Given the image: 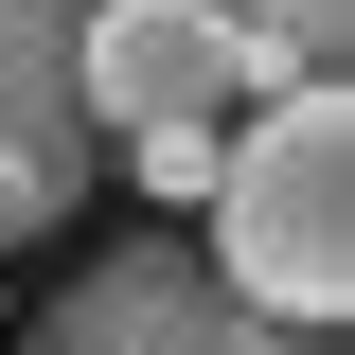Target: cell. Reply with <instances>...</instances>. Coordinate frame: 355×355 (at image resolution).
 <instances>
[{
	"label": "cell",
	"instance_id": "1",
	"mask_svg": "<svg viewBox=\"0 0 355 355\" xmlns=\"http://www.w3.org/2000/svg\"><path fill=\"white\" fill-rule=\"evenodd\" d=\"M196 214H214V284H231V302L338 338V302H355V89L338 71L249 89V107L214 125Z\"/></svg>",
	"mask_w": 355,
	"mask_h": 355
},
{
	"label": "cell",
	"instance_id": "2",
	"mask_svg": "<svg viewBox=\"0 0 355 355\" xmlns=\"http://www.w3.org/2000/svg\"><path fill=\"white\" fill-rule=\"evenodd\" d=\"M36 355H338L320 320H266V302H231L214 284V249H107V266H71L36 302Z\"/></svg>",
	"mask_w": 355,
	"mask_h": 355
},
{
	"label": "cell",
	"instance_id": "3",
	"mask_svg": "<svg viewBox=\"0 0 355 355\" xmlns=\"http://www.w3.org/2000/svg\"><path fill=\"white\" fill-rule=\"evenodd\" d=\"M266 89L231 0H71V107L89 125H231Z\"/></svg>",
	"mask_w": 355,
	"mask_h": 355
},
{
	"label": "cell",
	"instance_id": "4",
	"mask_svg": "<svg viewBox=\"0 0 355 355\" xmlns=\"http://www.w3.org/2000/svg\"><path fill=\"white\" fill-rule=\"evenodd\" d=\"M0 160L89 196V107H71V0H0Z\"/></svg>",
	"mask_w": 355,
	"mask_h": 355
},
{
	"label": "cell",
	"instance_id": "5",
	"mask_svg": "<svg viewBox=\"0 0 355 355\" xmlns=\"http://www.w3.org/2000/svg\"><path fill=\"white\" fill-rule=\"evenodd\" d=\"M231 18H249L266 71H338V53H355V0H231Z\"/></svg>",
	"mask_w": 355,
	"mask_h": 355
},
{
	"label": "cell",
	"instance_id": "6",
	"mask_svg": "<svg viewBox=\"0 0 355 355\" xmlns=\"http://www.w3.org/2000/svg\"><path fill=\"white\" fill-rule=\"evenodd\" d=\"M125 178L142 196H196V178H214V125H125Z\"/></svg>",
	"mask_w": 355,
	"mask_h": 355
},
{
	"label": "cell",
	"instance_id": "7",
	"mask_svg": "<svg viewBox=\"0 0 355 355\" xmlns=\"http://www.w3.org/2000/svg\"><path fill=\"white\" fill-rule=\"evenodd\" d=\"M71 214V178H36V160H0V249H18V231H53Z\"/></svg>",
	"mask_w": 355,
	"mask_h": 355
}]
</instances>
